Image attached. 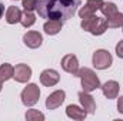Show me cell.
<instances>
[{"instance_id": "obj_11", "label": "cell", "mask_w": 123, "mask_h": 121, "mask_svg": "<svg viewBox=\"0 0 123 121\" xmlns=\"http://www.w3.org/2000/svg\"><path fill=\"white\" fill-rule=\"evenodd\" d=\"M23 43L30 49H37L43 43V36L39 31H27L23 36Z\"/></svg>"}, {"instance_id": "obj_3", "label": "cell", "mask_w": 123, "mask_h": 121, "mask_svg": "<svg viewBox=\"0 0 123 121\" xmlns=\"http://www.w3.org/2000/svg\"><path fill=\"white\" fill-rule=\"evenodd\" d=\"M77 77H80V80H82L83 91L92 93V91H94L96 88L100 87V80H99V77L96 76V73L93 71L92 68H87V67L79 68Z\"/></svg>"}, {"instance_id": "obj_14", "label": "cell", "mask_w": 123, "mask_h": 121, "mask_svg": "<svg viewBox=\"0 0 123 121\" xmlns=\"http://www.w3.org/2000/svg\"><path fill=\"white\" fill-rule=\"evenodd\" d=\"M66 114H67V117H69V118L82 121V120H85V118H86L87 111H86L85 108H80V107L74 105V104H70V105H67V108H66Z\"/></svg>"}, {"instance_id": "obj_5", "label": "cell", "mask_w": 123, "mask_h": 121, "mask_svg": "<svg viewBox=\"0 0 123 121\" xmlns=\"http://www.w3.org/2000/svg\"><path fill=\"white\" fill-rule=\"evenodd\" d=\"M113 57L107 50H97L93 53V66L97 70H106L112 66Z\"/></svg>"}, {"instance_id": "obj_23", "label": "cell", "mask_w": 123, "mask_h": 121, "mask_svg": "<svg viewBox=\"0 0 123 121\" xmlns=\"http://www.w3.org/2000/svg\"><path fill=\"white\" fill-rule=\"evenodd\" d=\"M116 54H117L120 59H123V40L116 44Z\"/></svg>"}, {"instance_id": "obj_21", "label": "cell", "mask_w": 123, "mask_h": 121, "mask_svg": "<svg viewBox=\"0 0 123 121\" xmlns=\"http://www.w3.org/2000/svg\"><path fill=\"white\" fill-rule=\"evenodd\" d=\"M26 120L29 121H43L44 120V114L40 113L39 110H29L26 113Z\"/></svg>"}, {"instance_id": "obj_24", "label": "cell", "mask_w": 123, "mask_h": 121, "mask_svg": "<svg viewBox=\"0 0 123 121\" xmlns=\"http://www.w3.org/2000/svg\"><path fill=\"white\" fill-rule=\"evenodd\" d=\"M117 110H119V113H122L123 114V95L122 97H119V101H117Z\"/></svg>"}, {"instance_id": "obj_26", "label": "cell", "mask_w": 123, "mask_h": 121, "mask_svg": "<svg viewBox=\"0 0 123 121\" xmlns=\"http://www.w3.org/2000/svg\"><path fill=\"white\" fill-rule=\"evenodd\" d=\"M1 87H3V81L0 80V91H1Z\"/></svg>"}, {"instance_id": "obj_19", "label": "cell", "mask_w": 123, "mask_h": 121, "mask_svg": "<svg viewBox=\"0 0 123 121\" xmlns=\"http://www.w3.org/2000/svg\"><path fill=\"white\" fill-rule=\"evenodd\" d=\"M100 11L103 13L105 17L109 19L110 16H113L115 13H117V7H116L115 3H103V6L100 7Z\"/></svg>"}, {"instance_id": "obj_15", "label": "cell", "mask_w": 123, "mask_h": 121, "mask_svg": "<svg viewBox=\"0 0 123 121\" xmlns=\"http://www.w3.org/2000/svg\"><path fill=\"white\" fill-rule=\"evenodd\" d=\"M22 11H20V9L19 7H16V6H10L9 9H7V11H6V22L9 23V24H16V23H19L20 20H22Z\"/></svg>"}, {"instance_id": "obj_18", "label": "cell", "mask_w": 123, "mask_h": 121, "mask_svg": "<svg viewBox=\"0 0 123 121\" xmlns=\"http://www.w3.org/2000/svg\"><path fill=\"white\" fill-rule=\"evenodd\" d=\"M107 20V24L110 29H117V27H122L123 26V13H115L113 16H110Z\"/></svg>"}, {"instance_id": "obj_2", "label": "cell", "mask_w": 123, "mask_h": 121, "mask_svg": "<svg viewBox=\"0 0 123 121\" xmlns=\"http://www.w3.org/2000/svg\"><path fill=\"white\" fill-rule=\"evenodd\" d=\"M82 29L89 33H92L93 36H100L103 34L105 31L107 30L109 24H107V20L103 19V17H99V16H89L86 19L82 20Z\"/></svg>"}, {"instance_id": "obj_16", "label": "cell", "mask_w": 123, "mask_h": 121, "mask_svg": "<svg viewBox=\"0 0 123 121\" xmlns=\"http://www.w3.org/2000/svg\"><path fill=\"white\" fill-rule=\"evenodd\" d=\"M62 27H63V22H60V20H49V22L44 23L43 30L47 34L53 36V34H57L62 30Z\"/></svg>"}, {"instance_id": "obj_17", "label": "cell", "mask_w": 123, "mask_h": 121, "mask_svg": "<svg viewBox=\"0 0 123 121\" xmlns=\"http://www.w3.org/2000/svg\"><path fill=\"white\" fill-rule=\"evenodd\" d=\"M13 74H14V67H12L9 63H4L0 66V80L1 81H7L13 78Z\"/></svg>"}, {"instance_id": "obj_7", "label": "cell", "mask_w": 123, "mask_h": 121, "mask_svg": "<svg viewBox=\"0 0 123 121\" xmlns=\"http://www.w3.org/2000/svg\"><path fill=\"white\" fill-rule=\"evenodd\" d=\"M66 98V93L63 90H56L53 91L47 98H46V108L47 110H56L59 105H62V103Z\"/></svg>"}, {"instance_id": "obj_10", "label": "cell", "mask_w": 123, "mask_h": 121, "mask_svg": "<svg viewBox=\"0 0 123 121\" xmlns=\"http://www.w3.org/2000/svg\"><path fill=\"white\" fill-rule=\"evenodd\" d=\"M59 80H60V76H59V73H57L56 70L47 68V70L42 71V74H40V81H42V84L46 86V87H53V86H56V84L59 83Z\"/></svg>"}, {"instance_id": "obj_1", "label": "cell", "mask_w": 123, "mask_h": 121, "mask_svg": "<svg viewBox=\"0 0 123 121\" xmlns=\"http://www.w3.org/2000/svg\"><path fill=\"white\" fill-rule=\"evenodd\" d=\"M80 6V0H37L39 16L49 20L66 22L72 19Z\"/></svg>"}, {"instance_id": "obj_8", "label": "cell", "mask_w": 123, "mask_h": 121, "mask_svg": "<svg viewBox=\"0 0 123 121\" xmlns=\"http://www.w3.org/2000/svg\"><path fill=\"white\" fill-rule=\"evenodd\" d=\"M62 67L64 71L73 74L77 77V71H79V61H77V57L74 54H67L62 59Z\"/></svg>"}, {"instance_id": "obj_12", "label": "cell", "mask_w": 123, "mask_h": 121, "mask_svg": "<svg viewBox=\"0 0 123 121\" xmlns=\"http://www.w3.org/2000/svg\"><path fill=\"white\" fill-rule=\"evenodd\" d=\"M79 100H80L82 107H83L89 114H93V113L96 111V103H94L93 97L87 93V91H80V93H79Z\"/></svg>"}, {"instance_id": "obj_6", "label": "cell", "mask_w": 123, "mask_h": 121, "mask_svg": "<svg viewBox=\"0 0 123 121\" xmlns=\"http://www.w3.org/2000/svg\"><path fill=\"white\" fill-rule=\"evenodd\" d=\"M103 0H87L86 4L79 10V16L82 19H86L89 16H93L96 10H100V7L103 6Z\"/></svg>"}, {"instance_id": "obj_22", "label": "cell", "mask_w": 123, "mask_h": 121, "mask_svg": "<svg viewBox=\"0 0 123 121\" xmlns=\"http://www.w3.org/2000/svg\"><path fill=\"white\" fill-rule=\"evenodd\" d=\"M23 1V7L26 11H33L36 10V6H37V0H22Z\"/></svg>"}, {"instance_id": "obj_25", "label": "cell", "mask_w": 123, "mask_h": 121, "mask_svg": "<svg viewBox=\"0 0 123 121\" xmlns=\"http://www.w3.org/2000/svg\"><path fill=\"white\" fill-rule=\"evenodd\" d=\"M3 14H4V4L0 3V19L3 17Z\"/></svg>"}, {"instance_id": "obj_9", "label": "cell", "mask_w": 123, "mask_h": 121, "mask_svg": "<svg viewBox=\"0 0 123 121\" xmlns=\"http://www.w3.org/2000/svg\"><path fill=\"white\" fill-rule=\"evenodd\" d=\"M31 77V68L27 64H17L14 67V74L13 78L17 83H27Z\"/></svg>"}, {"instance_id": "obj_27", "label": "cell", "mask_w": 123, "mask_h": 121, "mask_svg": "<svg viewBox=\"0 0 123 121\" xmlns=\"http://www.w3.org/2000/svg\"><path fill=\"white\" fill-rule=\"evenodd\" d=\"M122 27H123V26H122Z\"/></svg>"}, {"instance_id": "obj_13", "label": "cell", "mask_w": 123, "mask_h": 121, "mask_svg": "<svg viewBox=\"0 0 123 121\" xmlns=\"http://www.w3.org/2000/svg\"><path fill=\"white\" fill-rule=\"evenodd\" d=\"M119 90H120L119 83H116V81H113V80L106 81V83L102 86V91H103L105 97H106V98H109V100L116 98V97H117V94H119Z\"/></svg>"}, {"instance_id": "obj_4", "label": "cell", "mask_w": 123, "mask_h": 121, "mask_svg": "<svg viewBox=\"0 0 123 121\" xmlns=\"http://www.w3.org/2000/svg\"><path fill=\"white\" fill-rule=\"evenodd\" d=\"M20 97H22V103L26 107H31L39 101L40 90L36 84H27V87H25V90L22 91Z\"/></svg>"}, {"instance_id": "obj_20", "label": "cell", "mask_w": 123, "mask_h": 121, "mask_svg": "<svg viewBox=\"0 0 123 121\" xmlns=\"http://www.w3.org/2000/svg\"><path fill=\"white\" fill-rule=\"evenodd\" d=\"M22 26L23 27H30L36 23V16L33 14V11H26L23 16H22V20H20Z\"/></svg>"}]
</instances>
